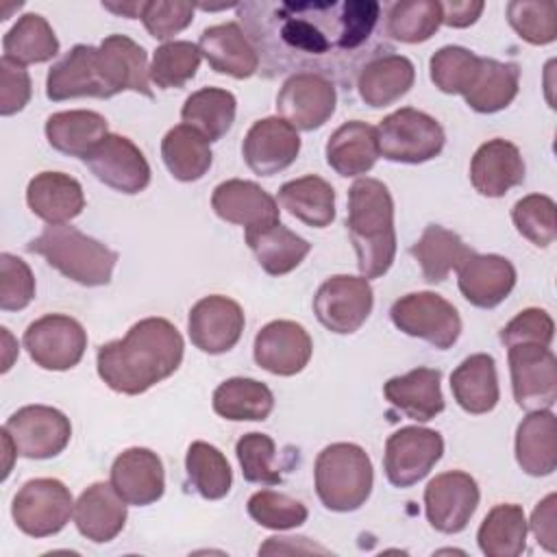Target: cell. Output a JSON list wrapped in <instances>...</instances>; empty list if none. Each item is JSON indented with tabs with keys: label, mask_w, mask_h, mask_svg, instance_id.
<instances>
[{
	"label": "cell",
	"mask_w": 557,
	"mask_h": 557,
	"mask_svg": "<svg viewBox=\"0 0 557 557\" xmlns=\"http://www.w3.org/2000/svg\"><path fill=\"white\" fill-rule=\"evenodd\" d=\"M244 311L239 302L211 294L200 298L187 318L191 344L207 355H222L235 348L244 331Z\"/></svg>",
	"instance_id": "17"
},
{
	"label": "cell",
	"mask_w": 557,
	"mask_h": 557,
	"mask_svg": "<svg viewBox=\"0 0 557 557\" xmlns=\"http://www.w3.org/2000/svg\"><path fill=\"white\" fill-rule=\"evenodd\" d=\"M315 494L331 511H355L372 492L374 470L368 453L352 442H335L320 450L313 468Z\"/></svg>",
	"instance_id": "5"
},
{
	"label": "cell",
	"mask_w": 557,
	"mask_h": 557,
	"mask_svg": "<svg viewBox=\"0 0 557 557\" xmlns=\"http://www.w3.org/2000/svg\"><path fill=\"white\" fill-rule=\"evenodd\" d=\"M126 500L104 481L91 483L74 503V524L94 544L115 540L126 524Z\"/></svg>",
	"instance_id": "26"
},
{
	"label": "cell",
	"mask_w": 557,
	"mask_h": 557,
	"mask_svg": "<svg viewBox=\"0 0 557 557\" xmlns=\"http://www.w3.org/2000/svg\"><path fill=\"white\" fill-rule=\"evenodd\" d=\"M211 207L218 218L246 228L278 224L281 211L276 198L261 185L244 178H228L211 194Z\"/></svg>",
	"instance_id": "24"
},
{
	"label": "cell",
	"mask_w": 557,
	"mask_h": 557,
	"mask_svg": "<svg viewBox=\"0 0 557 557\" xmlns=\"http://www.w3.org/2000/svg\"><path fill=\"white\" fill-rule=\"evenodd\" d=\"M33 94L30 76L24 65L2 57L0 59V115H13L22 111Z\"/></svg>",
	"instance_id": "55"
},
{
	"label": "cell",
	"mask_w": 557,
	"mask_h": 557,
	"mask_svg": "<svg viewBox=\"0 0 557 557\" xmlns=\"http://www.w3.org/2000/svg\"><path fill=\"white\" fill-rule=\"evenodd\" d=\"M520 65L513 61H496L481 57L479 72L463 94L466 104L476 113H498L518 96Z\"/></svg>",
	"instance_id": "36"
},
{
	"label": "cell",
	"mask_w": 557,
	"mask_h": 557,
	"mask_svg": "<svg viewBox=\"0 0 557 557\" xmlns=\"http://www.w3.org/2000/svg\"><path fill=\"white\" fill-rule=\"evenodd\" d=\"M185 352L178 329L165 318H144L135 322L122 339L98 348V376L117 394L137 396L172 376Z\"/></svg>",
	"instance_id": "2"
},
{
	"label": "cell",
	"mask_w": 557,
	"mask_h": 557,
	"mask_svg": "<svg viewBox=\"0 0 557 557\" xmlns=\"http://www.w3.org/2000/svg\"><path fill=\"white\" fill-rule=\"evenodd\" d=\"M185 470L191 487L207 500H220L231 492V466L213 444L191 442L185 455Z\"/></svg>",
	"instance_id": "44"
},
{
	"label": "cell",
	"mask_w": 557,
	"mask_h": 557,
	"mask_svg": "<svg viewBox=\"0 0 557 557\" xmlns=\"http://www.w3.org/2000/svg\"><path fill=\"white\" fill-rule=\"evenodd\" d=\"M516 461L531 476H548L557 468V420L550 409L529 411L516 431Z\"/></svg>",
	"instance_id": "31"
},
{
	"label": "cell",
	"mask_w": 557,
	"mask_h": 557,
	"mask_svg": "<svg viewBox=\"0 0 557 557\" xmlns=\"http://www.w3.org/2000/svg\"><path fill=\"white\" fill-rule=\"evenodd\" d=\"M235 455L242 466V474L248 483L257 485H278L283 481L278 468L274 466L276 446L265 433H246L235 444Z\"/></svg>",
	"instance_id": "51"
},
{
	"label": "cell",
	"mask_w": 557,
	"mask_h": 557,
	"mask_svg": "<svg viewBox=\"0 0 557 557\" xmlns=\"http://www.w3.org/2000/svg\"><path fill=\"white\" fill-rule=\"evenodd\" d=\"M337 104V91L333 81L320 74H292L285 78L278 96L276 111L296 131H315L333 113Z\"/></svg>",
	"instance_id": "15"
},
{
	"label": "cell",
	"mask_w": 557,
	"mask_h": 557,
	"mask_svg": "<svg viewBox=\"0 0 557 557\" xmlns=\"http://www.w3.org/2000/svg\"><path fill=\"white\" fill-rule=\"evenodd\" d=\"M44 131L57 152L85 159L109 135V122L96 111L72 109L52 113Z\"/></svg>",
	"instance_id": "33"
},
{
	"label": "cell",
	"mask_w": 557,
	"mask_h": 557,
	"mask_svg": "<svg viewBox=\"0 0 557 557\" xmlns=\"http://www.w3.org/2000/svg\"><path fill=\"white\" fill-rule=\"evenodd\" d=\"M346 228L361 276H383L396 257L394 200L385 183L366 176L350 185Z\"/></svg>",
	"instance_id": "3"
},
{
	"label": "cell",
	"mask_w": 557,
	"mask_h": 557,
	"mask_svg": "<svg viewBox=\"0 0 557 557\" xmlns=\"http://www.w3.org/2000/svg\"><path fill=\"white\" fill-rule=\"evenodd\" d=\"M83 161L100 183L122 194H139L150 183L144 152L124 135L109 133Z\"/></svg>",
	"instance_id": "16"
},
{
	"label": "cell",
	"mask_w": 557,
	"mask_h": 557,
	"mask_svg": "<svg viewBox=\"0 0 557 557\" xmlns=\"http://www.w3.org/2000/svg\"><path fill=\"white\" fill-rule=\"evenodd\" d=\"M450 392L468 413L481 416L492 411L500 396L494 357L487 352L466 357L450 374Z\"/></svg>",
	"instance_id": "32"
},
{
	"label": "cell",
	"mask_w": 557,
	"mask_h": 557,
	"mask_svg": "<svg viewBox=\"0 0 557 557\" xmlns=\"http://www.w3.org/2000/svg\"><path fill=\"white\" fill-rule=\"evenodd\" d=\"M472 252L463 244V239L442 224H429L424 226L420 239L411 246V255L420 263L422 276L429 283H442L446 276L457 270L463 259Z\"/></svg>",
	"instance_id": "38"
},
{
	"label": "cell",
	"mask_w": 557,
	"mask_h": 557,
	"mask_svg": "<svg viewBox=\"0 0 557 557\" xmlns=\"http://www.w3.org/2000/svg\"><path fill=\"white\" fill-rule=\"evenodd\" d=\"M442 26V7L437 0L394 2L387 9L385 35L403 44H422Z\"/></svg>",
	"instance_id": "45"
},
{
	"label": "cell",
	"mask_w": 557,
	"mask_h": 557,
	"mask_svg": "<svg viewBox=\"0 0 557 557\" xmlns=\"http://www.w3.org/2000/svg\"><path fill=\"white\" fill-rule=\"evenodd\" d=\"M416 81L413 63L394 52H383L363 63L355 83L361 100L372 109H383L400 100Z\"/></svg>",
	"instance_id": "28"
},
{
	"label": "cell",
	"mask_w": 557,
	"mask_h": 557,
	"mask_svg": "<svg viewBox=\"0 0 557 557\" xmlns=\"http://www.w3.org/2000/svg\"><path fill=\"white\" fill-rule=\"evenodd\" d=\"M511 220L518 233L537 248H546L557 237L555 200L544 194H529L511 209Z\"/></svg>",
	"instance_id": "49"
},
{
	"label": "cell",
	"mask_w": 557,
	"mask_h": 557,
	"mask_svg": "<svg viewBox=\"0 0 557 557\" xmlns=\"http://www.w3.org/2000/svg\"><path fill=\"white\" fill-rule=\"evenodd\" d=\"M46 96L52 102L72 98H111L98 70V48L72 46L46 76Z\"/></svg>",
	"instance_id": "21"
},
{
	"label": "cell",
	"mask_w": 557,
	"mask_h": 557,
	"mask_svg": "<svg viewBox=\"0 0 557 557\" xmlns=\"http://www.w3.org/2000/svg\"><path fill=\"white\" fill-rule=\"evenodd\" d=\"M481 65V57L463 46H444L433 52L429 61V74L435 87L444 94L463 96Z\"/></svg>",
	"instance_id": "47"
},
{
	"label": "cell",
	"mask_w": 557,
	"mask_h": 557,
	"mask_svg": "<svg viewBox=\"0 0 557 557\" xmlns=\"http://www.w3.org/2000/svg\"><path fill=\"white\" fill-rule=\"evenodd\" d=\"M24 348L39 368L63 372L83 359L87 331L65 313H46L24 331Z\"/></svg>",
	"instance_id": "9"
},
{
	"label": "cell",
	"mask_w": 557,
	"mask_h": 557,
	"mask_svg": "<svg viewBox=\"0 0 557 557\" xmlns=\"http://www.w3.org/2000/svg\"><path fill=\"white\" fill-rule=\"evenodd\" d=\"M161 157L168 172L183 183L200 181L213 163L209 141L187 124H178L165 133L161 141Z\"/></svg>",
	"instance_id": "39"
},
{
	"label": "cell",
	"mask_w": 557,
	"mask_h": 557,
	"mask_svg": "<svg viewBox=\"0 0 557 557\" xmlns=\"http://www.w3.org/2000/svg\"><path fill=\"white\" fill-rule=\"evenodd\" d=\"M194 11L196 4L185 0H144L139 20L150 37L165 41L191 24Z\"/></svg>",
	"instance_id": "52"
},
{
	"label": "cell",
	"mask_w": 557,
	"mask_h": 557,
	"mask_svg": "<svg viewBox=\"0 0 557 557\" xmlns=\"http://www.w3.org/2000/svg\"><path fill=\"white\" fill-rule=\"evenodd\" d=\"M440 7H442V24L450 28H466L474 24L485 9L481 0H448V2H440Z\"/></svg>",
	"instance_id": "57"
},
{
	"label": "cell",
	"mask_w": 557,
	"mask_h": 557,
	"mask_svg": "<svg viewBox=\"0 0 557 557\" xmlns=\"http://www.w3.org/2000/svg\"><path fill=\"white\" fill-rule=\"evenodd\" d=\"M35 298V276L26 261L11 252L0 255V309L20 311Z\"/></svg>",
	"instance_id": "53"
},
{
	"label": "cell",
	"mask_w": 557,
	"mask_h": 557,
	"mask_svg": "<svg viewBox=\"0 0 557 557\" xmlns=\"http://www.w3.org/2000/svg\"><path fill=\"white\" fill-rule=\"evenodd\" d=\"M28 209L46 224H67L85 209L81 183L63 172H39L26 187Z\"/></svg>",
	"instance_id": "29"
},
{
	"label": "cell",
	"mask_w": 557,
	"mask_h": 557,
	"mask_svg": "<svg viewBox=\"0 0 557 557\" xmlns=\"http://www.w3.org/2000/svg\"><path fill=\"white\" fill-rule=\"evenodd\" d=\"M457 285L461 296L479 307H498L516 285V268L507 257L470 252L457 268Z\"/></svg>",
	"instance_id": "22"
},
{
	"label": "cell",
	"mask_w": 557,
	"mask_h": 557,
	"mask_svg": "<svg viewBox=\"0 0 557 557\" xmlns=\"http://www.w3.org/2000/svg\"><path fill=\"white\" fill-rule=\"evenodd\" d=\"M26 250L44 257L65 278L85 287L109 285L117 263L115 250L70 224H48L26 244Z\"/></svg>",
	"instance_id": "4"
},
{
	"label": "cell",
	"mask_w": 557,
	"mask_h": 557,
	"mask_svg": "<svg viewBox=\"0 0 557 557\" xmlns=\"http://www.w3.org/2000/svg\"><path fill=\"white\" fill-rule=\"evenodd\" d=\"M244 237L259 265L272 276L292 272L311 250V244L305 237L296 235L281 222L261 228H246Z\"/></svg>",
	"instance_id": "37"
},
{
	"label": "cell",
	"mask_w": 557,
	"mask_h": 557,
	"mask_svg": "<svg viewBox=\"0 0 557 557\" xmlns=\"http://www.w3.org/2000/svg\"><path fill=\"white\" fill-rule=\"evenodd\" d=\"M200 59L202 54L196 44L185 39L165 41L152 54L150 81L161 89L183 87L196 76Z\"/></svg>",
	"instance_id": "46"
},
{
	"label": "cell",
	"mask_w": 557,
	"mask_h": 557,
	"mask_svg": "<svg viewBox=\"0 0 557 557\" xmlns=\"http://www.w3.org/2000/svg\"><path fill=\"white\" fill-rule=\"evenodd\" d=\"M376 139L379 152L387 161L418 165L442 152L446 133L433 115L413 107H403L379 122Z\"/></svg>",
	"instance_id": "6"
},
{
	"label": "cell",
	"mask_w": 557,
	"mask_h": 557,
	"mask_svg": "<svg viewBox=\"0 0 557 557\" xmlns=\"http://www.w3.org/2000/svg\"><path fill=\"white\" fill-rule=\"evenodd\" d=\"M237 100L228 89L202 87L187 96L181 120L183 124L196 128L209 144L224 137L235 122Z\"/></svg>",
	"instance_id": "42"
},
{
	"label": "cell",
	"mask_w": 557,
	"mask_h": 557,
	"mask_svg": "<svg viewBox=\"0 0 557 557\" xmlns=\"http://www.w3.org/2000/svg\"><path fill=\"white\" fill-rule=\"evenodd\" d=\"M444 437L424 426H403L385 442L383 470L394 487H411L442 459Z\"/></svg>",
	"instance_id": "12"
},
{
	"label": "cell",
	"mask_w": 557,
	"mask_h": 557,
	"mask_svg": "<svg viewBox=\"0 0 557 557\" xmlns=\"http://www.w3.org/2000/svg\"><path fill=\"white\" fill-rule=\"evenodd\" d=\"M313 342L302 324L272 320L255 337L252 355L259 368L276 376H294L309 363Z\"/></svg>",
	"instance_id": "18"
},
{
	"label": "cell",
	"mask_w": 557,
	"mask_h": 557,
	"mask_svg": "<svg viewBox=\"0 0 557 557\" xmlns=\"http://www.w3.org/2000/svg\"><path fill=\"white\" fill-rule=\"evenodd\" d=\"M198 50L218 74L248 78L259 72V54L237 22L205 28L198 39Z\"/></svg>",
	"instance_id": "27"
},
{
	"label": "cell",
	"mask_w": 557,
	"mask_h": 557,
	"mask_svg": "<svg viewBox=\"0 0 557 557\" xmlns=\"http://www.w3.org/2000/svg\"><path fill=\"white\" fill-rule=\"evenodd\" d=\"M555 337V322L548 311L529 307L522 309L516 318H511L500 329V342L509 348L516 344H537V346H550Z\"/></svg>",
	"instance_id": "54"
},
{
	"label": "cell",
	"mask_w": 557,
	"mask_h": 557,
	"mask_svg": "<svg viewBox=\"0 0 557 557\" xmlns=\"http://www.w3.org/2000/svg\"><path fill=\"white\" fill-rule=\"evenodd\" d=\"M374 305V292L368 278L335 274L329 276L313 296L318 322L337 335H350L361 329Z\"/></svg>",
	"instance_id": "10"
},
{
	"label": "cell",
	"mask_w": 557,
	"mask_h": 557,
	"mask_svg": "<svg viewBox=\"0 0 557 557\" xmlns=\"http://www.w3.org/2000/svg\"><path fill=\"white\" fill-rule=\"evenodd\" d=\"M98 70L111 98L126 89L152 98L148 54L131 37L117 33L104 37L98 46Z\"/></svg>",
	"instance_id": "20"
},
{
	"label": "cell",
	"mask_w": 557,
	"mask_h": 557,
	"mask_svg": "<svg viewBox=\"0 0 557 557\" xmlns=\"http://www.w3.org/2000/svg\"><path fill=\"white\" fill-rule=\"evenodd\" d=\"M102 7L111 13H115V15H124L128 20H135L141 13L144 0L141 2H137V0H133V2H102Z\"/></svg>",
	"instance_id": "58"
},
{
	"label": "cell",
	"mask_w": 557,
	"mask_h": 557,
	"mask_svg": "<svg viewBox=\"0 0 557 557\" xmlns=\"http://www.w3.org/2000/svg\"><path fill=\"white\" fill-rule=\"evenodd\" d=\"M472 187L487 198H500L524 181V159L516 144L490 139L476 148L470 161Z\"/></svg>",
	"instance_id": "25"
},
{
	"label": "cell",
	"mask_w": 557,
	"mask_h": 557,
	"mask_svg": "<svg viewBox=\"0 0 557 557\" xmlns=\"http://www.w3.org/2000/svg\"><path fill=\"white\" fill-rule=\"evenodd\" d=\"M326 163L339 176H361L370 172L381 157L376 128L361 122L350 120L344 122L326 141Z\"/></svg>",
	"instance_id": "34"
},
{
	"label": "cell",
	"mask_w": 557,
	"mask_h": 557,
	"mask_svg": "<svg viewBox=\"0 0 557 557\" xmlns=\"http://www.w3.org/2000/svg\"><path fill=\"white\" fill-rule=\"evenodd\" d=\"M389 318L405 335L418 337L440 350L450 348L461 335L459 311L435 292H411L400 296L392 305Z\"/></svg>",
	"instance_id": "7"
},
{
	"label": "cell",
	"mask_w": 557,
	"mask_h": 557,
	"mask_svg": "<svg viewBox=\"0 0 557 557\" xmlns=\"http://www.w3.org/2000/svg\"><path fill=\"white\" fill-rule=\"evenodd\" d=\"M507 22L531 46H546L557 39V4L550 0H513L507 4Z\"/></svg>",
	"instance_id": "48"
},
{
	"label": "cell",
	"mask_w": 557,
	"mask_h": 557,
	"mask_svg": "<svg viewBox=\"0 0 557 557\" xmlns=\"http://www.w3.org/2000/svg\"><path fill=\"white\" fill-rule=\"evenodd\" d=\"M507 361L516 405L524 411L550 409L557 400V359L550 346H509Z\"/></svg>",
	"instance_id": "11"
},
{
	"label": "cell",
	"mask_w": 557,
	"mask_h": 557,
	"mask_svg": "<svg viewBox=\"0 0 557 557\" xmlns=\"http://www.w3.org/2000/svg\"><path fill=\"white\" fill-rule=\"evenodd\" d=\"M298 152L300 135L283 117L257 120L242 141L244 161L259 176H272L287 170Z\"/></svg>",
	"instance_id": "19"
},
{
	"label": "cell",
	"mask_w": 557,
	"mask_h": 557,
	"mask_svg": "<svg viewBox=\"0 0 557 557\" xmlns=\"http://www.w3.org/2000/svg\"><path fill=\"white\" fill-rule=\"evenodd\" d=\"M237 11L268 78L309 72L348 87L366 61L389 52L374 0L242 2Z\"/></svg>",
	"instance_id": "1"
},
{
	"label": "cell",
	"mask_w": 557,
	"mask_h": 557,
	"mask_svg": "<svg viewBox=\"0 0 557 557\" xmlns=\"http://www.w3.org/2000/svg\"><path fill=\"white\" fill-rule=\"evenodd\" d=\"M248 516L272 531H287L296 529L307 522V507L281 492L274 490H259L248 498Z\"/></svg>",
	"instance_id": "50"
},
{
	"label": "cell",
	"mask_w": 557,
	"mask_h": 557,
	"mask_svg": "<svg viewBox=\"0 0 557 557\" xmlns=\"http://www.w3.org/2000/svg\"><path fill=\"white\" fill-rule=\"evenodd\" d=\"M555 505H557V496L548 494L544 500L537 503V507L533 509L531 522H529L537 544L544 546L548 553L557 550V522H555L557 511H555Z\"/></svg>",
	"instance_id": "56"
},
{
	"label": "cell",
	"mask_w": 557,
	"mask_h": 557,
	"mask_svg": "<svg viewBox=\"0 0 557 557\" xmlns=\"http://www.w3.org/2000/svg\"><path fill=\"white\" fill-rule=\"evenodd\" d=\"M442 372L435 368H413L403 376H392L383 385V394L392 407L416 422H429L444 411Z\"/></svg>",
	"instance_id": "30"
},
{
	"label": "cell",
	"mask_w": 557,
	"mask_h": 557,
	"mask_svg": "<svg viewBox=\"0 0 557 557\" xmlns=\"http://www.w3.org/2000/svg\"><path fill=\"white\" fill-rule=\"evenodd\" d=\"M2 48L4 57L20 65L46 63L59 54V39L44 15L24 13L7 30Z\"/></svg>",
	"instance_id": "43"
},
{
	"label": "cell",
	"mask_w": 557,
	"mask_h": 557,
	"mask_svg": "<svg viewBox=\"0 0 557 557\" xmlns=\"http://www.w3.org/2000/svg\"><path fill=\"white\" fill-rule=\"evenodd\" d=\"M278 205L313 228H324L335 220V189L318 174L283 183L278 189Z\"/></svg>",
	"instance_id": "35"
},
{
	"label": "cell",
	"mask_w": 557,
	"mask_h": 557,
	"mask_svg": "<svg viewBox=\"0 0 557 557\" xmlns=\"http://www.w3.org/2000/svg\"><path fill=\"white\" fill-rule=\"evenodd\" d=\"M476 542L487 557H518L527 548V518L516 503H500L483 518Z\"/></svg>",
	"instance_id": "41"
},
{
	"label": "cell",
	"mask_w": 557,
	"mask_h": 557,
	"mask_svg": "<svg viewBox=\"0 0 557 557\" xmlns=\"http://www.w3.org/2000/svg\"><path fill=\"white\" fill-rule=\"evenodd\" d=\"M20 457L50 459L65 450L72 437L70 418L48 405H26L2 426Z\"/></svg>",
	"instance_id": "13"
},
{
	"label": "cell",
	"mask_w": 557,
	"mask_h": 557,
	"mask_svg": "<svg viewBox=\"0 0 557 557\" xmlns=\"http://www.w3.org/2000/svg\"><path fill=\"white\" fill-rule=\"evenodd\" d=\"M479 498V485L468 472H442L424 487L426 520L440 533H461L474 516Z\"/></svg>",
	"instance_id": "14"
},
{
	"label": "cell",
	"mask_w": 557,
	"mask_h": 557,
	"mask_svg": "<svg viewBox=\"0 0 557 557\" xmlns=\"http://www.w3.org/2000/svg\"><path fill=\"white\" fill-rule=\"evenodd\" d=\"M274 409V394L272 389L257 381V379H244L233 376L220 383L213 392V411L233 422L244 420H265Z\"/></svg>",
	"instance_id": "40"
},
{
	"label": "cell",
	"mask_w": 557,
	"mask_h": 557,
	"mask_svg": "<svg viewBox=\"0 0 557 557\" xmlns=\"http://www.w3.org/2000/svg\"><path fill=\"white\" fill-rule=\"evenodd\" d=\"M111 485L126 505L146 507L165 492V472L161 457L144 446L122 450L111 466Z\"/></svg>",
	"instance_id": "23"
},
{
	"label": "cell",
	"mask_w": 557,
	"mask_h": 557,
	"mask_svg": "<svg viewBox=\"0 0 557 557\" xmlns=\"http://www.w3.org/2000/svg\"><path fill=\"white\" fill-rule=\"evenodd\" d=\"M74 500L63 481L41 476L26 481L11 503L15 527L30 537H50L65 529Z\"/></svg>",
	"instance_id": "8"
}]
</instances>
